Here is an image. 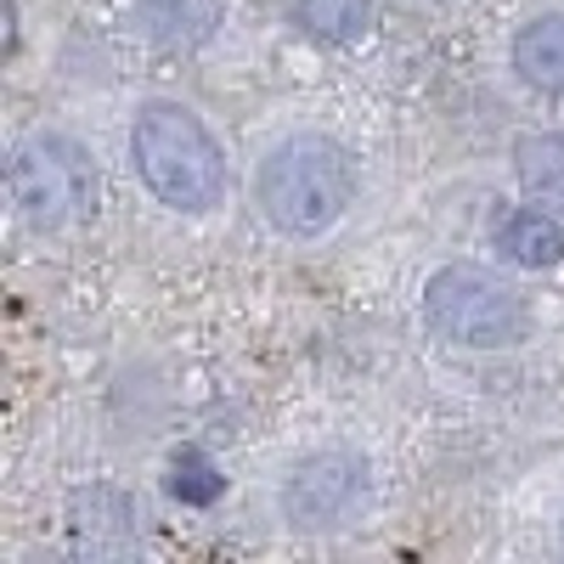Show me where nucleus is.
Masks as SVG:
<instances>
[{
	"label": "nucleus",
	"mask_w": 564,
	"mask_h": 564,
	"mask_svg": "<svg viewBox=\"0 0 564 564\" xmlns=\"http://www.w3.org/2000/svg\"><path fill=\"white\" fill-rule=\"evenodd\" d=\"M558 553H564V508H558Z\"/></svg>",
	"instance_id": "obj_12"
},
{
	"label": "nucleus",
	"mask_w": 564,
	"mask_h": 564,
	"mask_svg": "<svg viewBox=\"0 0 564 564\" xmlns=\"http://www.w3.org/2000/svg\"><path fill=\"white\" fill-rule=\"evenodd\" d=\"M372 502H379V475L356 446H316L276 480V513L300 536H339L367 520Z\"/></svg>",
	"instance_id": "obj_5"
},
{
	"label": "nucleus",
	"mask_w": 564,
	"mask_h": 564,
	"mask_svg": "<svg viewBox=\"0 0 564 564\" xmlns=\"http://www.w3.org/2000/svg\"><path fill=\"white\" fill-rule=\"evenodd\" d=\"M513 181L531 204L564 209V130H525L513 135Z\"/></svg>",
	"instance_id": "obj_9"
},
{
	"label": "nucleus",
	"mask_w": 564,
	"mask_h": 564,
	"mask_svg": "<svg viewBox=\"0 0 564 564\" xmlns=\"http://www.w3.org/2000/svg\"><path fill=\"white\" fill-rule=\"evenodd\" d=\"M423 322L457 350H513L531 339V300L497 271L452 260L423 282Z\"/></svg>",
	"instance_id": "obj_4"
},
{
	"label": "nucleus",
	"mask_w": 564,
	"mask_h": 564,
	"mask_svg": "<svg viewBox=\"0 0 564 564\" xmlns=\"http://www.w3.org/2000/svg\"><path fill=\"white\" fill-rule=\"evenodd\" d=\"M130 170L170 215H215L231 193L220 135L175 97H148L130 113Z\"/></svg>",
	"instance_id": "obj_2"
},
{
	"label": "nucleus",
	"mask_w": 564,
	"mask_h": 564,
	"mask_svg": "<svg viewBox=\"0 0 564 564\" xmlns=\"http://www.w3.org/2000/svg\"><path fill=\"white\" fill-rule=\"evenodd\" d=\"M7 198L18 226L52 238V231H74L79 220L97 215L102 170L85 141H74L68 130H29L7 164Z\"/></svg>",
	"instance_id": "obj_3"
},
{
	"label": "nucleus",
	"mask_w": 564,
	"mask_h": 564,
	"mask_svg": "<svg viewBox=\"0 0 564 564\" xmlns=\"http://www.w3.org/2000/svg\"><path fill=\"white\" fill-rule=\"evenodd\" d=\"M508 68L536 97H564V7L531 12L508 40Z\"/></svg>",
	"instance_id": "obj_6"
},
{
	"label": "nucleus",
	"mask_w": 564,
	"mask_h": 564,
	"mask_svg": "<svg viewBox=\"0 0 564 564\" xmlns=\"http://www.w3.org/2000/svg\"><path fill=\"white\" fill-rule=\"evenodd\" d=\"M361 193V164L339 135L327 130H289L276 135L254 164L249 198L254 215L289 243H316L327 238Z\"/></svg>",
	"instance_id": "obj_1"
},
{
	"label": "nucleus",
	"mask_w": 564,
	"mask_h": 564,
	"mask_svg": "<svg viewBox=\"0 0 564 564\" xmlns=\"http://www.w3.org/2000/svg\"><path fill=\"white\" fill-rule=\"evenodd\" d=\"M135 23L164 52H198L226 23V0H130Z\"/></svg>",
	"instance_id": "obj_7"
},
{
	"label": "nucleus",
	"mask_w": 564,
	"mask_h": 564,
	"mask_svg": "<svg viewBox=\"0 0 564 564\" xmlns=\"http://www.w3.org/2000/svg\"><path fill=\"white\" fill-rule=\"evenodd\" d=\"M220 475H215V463H204L198 452H186V457H175V475H170V491L181 497V502H215L220 497Z\"/></svg>",
	"instance_id": "obj_11"
},
{
	"label": "nucleus",
	"mask_w": 564,
	"mask_h": 564,
	"mask_svg": "<svg viewBox=\"0 0 564 564\" xmlns=\"http://www.w3.org/2000/svg\"><path fill=\"white\" fill-rule=\"evenodd\" d=\"M497 254L513 265V271H553L558 260H564V226L547 215V204L542 209H531V204H520V209H508L502 220H497Z\"/></svg>",
	"instance_id": "obj_8"
},
{
	"label": "nucleus",
	"mask_w": 564,
	"mask_h": 564,
	"mask_svg": "<svg viewBox=\"0 0 564 564\" xmlns=\"http://www.w3.org/2000/svg\"><path fill=\"white\" fill-rule=\"evenodd\" d=\"M282 23L316 45H356L372 29V0H282Z\"/></svg>",
	"instance_id": "obj_10"
}]
</instances>
